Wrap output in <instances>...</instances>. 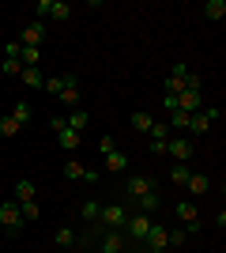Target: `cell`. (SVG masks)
<instances>
[{
    "instance_id": "obj_39",
    "label": "cell",
    "mask_w": 226,
    "mask_h": 253,
    "mask_svg": "<svg viewBox=\"0 0 226 253\" xmlns=\"http://www.w3.org/2000/svg\"><path fill=\"white\" fill-rule=\"evenodd\" d=\"M125 253H136V250H132V246H129V250H125Z\"/></svg>"
},
{
    "instance_id": "obj_18",
    "label": "cell",
    "mask_w": 226,
    "mask_h": 253,
    "mask_svg": "<svg viewBox=\"0 0 226 253\" xmlns=\"http://www.w3.org/2000/svg\"><path fill=\"white\" fill-rule=\"evenodd\" d=\"M204 15H207V19H223V15H226V0H207Z\"/></svg>"
},
{
    "instance_id": "obj_29",
    "label": "cell",
    "mask_w": 226,
    "mask_h": 253,
    "mask_svg": "<svg viewBox=\"0 0 226 253\" xmlns=\"http://www.w3.org/2000/svg\"><path fill=\"white\" fill-rule=\"evenodd\" d=\"M72 15V8L68 4H61V0H53V8H49V19H68Z\"/></svg>"
},
{
    "instance_id": "obj_25",
    "label": "cell",
    "mask_w": 226,
    "mask_h": 253,
    "mask_svg": "<svg viewBox=\"0 0 226 253\" xmlns=\"http://www.w3.org/2000/svg\"><path fill=\"white\" fill-rule=\"evenodd\" d=\"M19 121H15V117H8V114H4V117H0V132H4V136H19Z\"/></svg>"
},
{
    "instance_id": "obj_36",
    "label": "cell",
    "mask_w": 226,
    "mask_h": 253,
    "mask_svg": "<svg viewBox=\"0 0 226 253\" xmlns=\"http://www.w3.org/2000/svg\"><path fill=\"white\" fill-rule=\"evenodd\" d=\"M49 8H53V0H38V8H34V11H38V23L49 19Z\"/></svg>"
},
{
    "instance_id": "obj_5",
    "label": "cell",
    "mask_w": 226,
    "mask_h": 253,
    "mask_svg": "<svg viewBox=\"0 0 226 253\" xmlns=\"http://www.w3.org/2000/svg\"><path fill=\"white\" fill-rule=\"evenodd\" d=\"M151 132V155H166V144H170V125H162V121H155V125L147 128Z\"/></svg>"
},
{
    "instance_id": "obj_11",
    "label": "cell",
    "mask_w": 226,
    "mask_h": 253,
    "mask_svg": "<svg viewBox=\"0 0 226 253\" xmlns=\"http://www.w3.org/2000/svg\"><path fill=\"white\" fill-rule=\"evenodd\" d=\"M166 151H170V155L177 159V163L193 159V144H189V140H170V144H166Z\"/></svg>"
},
{
    "instance_id": "obj_14",
    "label": "cell",
    "mask_w": 226,
    "mask_h": 253,
    "mask_svg": "<svg viewBox=\"0 0 226 253\" xmlns=\"http://www.w3.org/2000/svg\"><path fill=\"white\" fill-rule=\"evenodd\" d=\"M8 117H15L19 125H31V117H34V106L31 102H11V114Z\"/></svg>"
},
{
    "instance_id": "obj_15",
    "label": "cell",
    "mask_w": 226,
    "mask_h": 253,
    "mask_svg": "<svg viewBox=\"0 0 226 253\" xmlns=\"http://www.w3.org/2000/svg\"><path fill=\"white\" fill-rule=\"evenodd\" d=\"M57 144H61V148H65V151H75V148H79V132H72V128H61V132H57Z\"/></svg>"
},
{
    "instance_id": "obj_6",
    "label": "cell",
    "mask_w": 226,
    "mask_h": 253,
    "mask_svg": "<svg viewBox=\"0 0 226 253\" xmlns=\"http://www.w3.org/2000/svg\"><path fill=\"white\" fill-rule=\"evenodd\" d=\"M125 193H129V201H140L143 193H155V181H151L147 174H132L129 185H125Z\"/></svg>"
},
{
    "instance_id": "obj_9",
    "label": "cell",
    "mask_w": 226,
    "mask_h": 253,
    "mask_svg": "<svg viewBox=\"0 0 226 253\" xmlns=\"http://www.w3.org/2000/svg\"><path fill=\"white\" fill-rule=\"evenodd\" d=\"M11 201H19V204H27V201H38V189H34V181H31V178L15 181V193H11Z\"/></svg>"
},
{
    "instance_id": "obj_10",
    "label": "cell",
    "mask_w": 226,
    "mask_h": 253,
    "mask_svg": "<svg viewBox=\"0 0 226 253\" xmlns=\"http://www.w3.org/2000/svg\"><path fill=\"white\" fill-rule=\"evenodd\" d=\"M143 246H147V250H166V227H162V223H151Z\"/></svg>"
},
{
    "instance_id": "obj_7",
    "label": "cell",
    "mask_w": 226,
    "mask_h": 253,
    "mask_svg": "<svg viewBox=\"0 0 226 253\" xmlns=\"http://www.w3.org/2000/svg\"><path fill=\"white\" fill-rule=\"evenodd\" d=\"M42 38H45V23H27V27H23V38H19V45H27V49H38V45H42Z\"/></svg>"
},
{
    "instance_id": "obj_19",
    "label": "cell",
    "mask_w": 226,
    "mask_h": 253,
    "mask_svg": "<svg viewBox=\"0 0 226 253\" xmlns=\"http://www.w3.org/2000/svg\"><path fill=\"white\" fill-rule=\"evenodd\" d=\"M19 80H23L27 87H42V84H45V76L38 72V68H23V72H19Z\"/></svg>"
},
{
    "instance_id": "obj_27",
    "label": "cell",
    "mask_w": 226,
    "mask_h": 253,
    "mask_svg": "<svg viewBox=\"0 0 226 253\" xmlns=\"http://www.w3.org/2000/svg\"><path fill=\"white\" fill-rule=\"evenodd\" d=\"M19 211H23V223H34V219H38V201L19 204Z\"/></svg>"
},
{
    "instance_id": "obj_28",
    "label": "cell",
    "mask_w": 226,
    "mask_h": 253,
    "mask_svg": "<svg viewBox=\"0 0 226 253\" xmlns=\"http://www.w3.org/2000/svg\"><path fill=\"white\" fill-rule=\"evenodd\" d=\"M181 91H185V80H177V76H166V95H173V98H177Z\"/></svg>"
},
{
    "instance_id": "obj_30",
    "label": "cell",
    "mask_w": 226,
    "mask_h": 253,
    "mask_svg": "<svg viewBox=\"0 0 226 253\" xmlns=\"http://www.w3.org/2000/svg\"><path fill=\"white\" fill-rule=\"evenodd\" d=\"M83 163H65V174H68V178H72V181H83Z\"/></svg>"
},
{
    "instance_id": "obj_2",
    "label": "cell",
    "mask_w": 226,
    "mask_h": 253,
    "mask_svg": "<svg viewBox=\"0 0 226 253\" xmlns=\"http://www.w3.org/2000/svg\"><path fill=\"white\" fill-rule=\"evenodd\" d=\"M151 215L147 211H132L129 215V223H125V238H129V246H143V238H147V231H151Z\"/></svg>"
},
{
    "instance_id": "obj_16",
    "label": "cell",
    "mask_w": 226,
    "mask_h": 253,
    "mask_svg": "<svg viewBox=\"0 0 226 253\" xmlns=\"http://www.w3.org/2000/svg\"><path fill=\"white\" fill-rule=\"evenodd\" d=\"M151 125H155V117H151L147 110H136V114H132V128H136V132H147Z\"/></svg>"
},
{
    "instance_id": "obj_3",
    "label": "cell",
    "mask_w": 226,
    "mask_h": 253,
    "mask_svg": "<svg viewBox=\"0 0 226 253\" xmlns=\"http://www.w3.org/2000/svg\"><path fill=\"white\" fill-rule=\"evenodd\" d=\"M0 227L8 234H19L23 231V211H19V201H4L0 204Z\"/></svg>"
},
{
    "instance_id": "obj_12",
    "label": "cell",
    "mask_w": 226,
    "mask_h": 253,
    "mask_svg": "<svg viewBox=\"0 0 226 253\" xmlns=\"http://www.w3.org/2000/svg\"><path fill=\"white\" fill-rule=\"evenodd\" d=\"M177 219H181L185 227H189V231H196V227H200V223H196L200 215H196V208H193L189 201H181V204H177Z\"/></svg>"
},
{
    "instance_id": "obj_26",
    "label": "cell",
    "mask_w": 226,
    "mask_h": 253,
    "mask_svg": "<svg viewBox=\"0 0 226 253\" xmlns=\"http://www.w3.org/2000/svg\"><path fill=\"white\" fill-rule=\"evenodd\" d=\"M189 174H193V170L185 167V163H177V167L170 170V181H173V185H185V181H189Z\"/></svg>"
},
{
    "instance_id": "obj_38",
    "label": "cell",
    "mask_w": 226,
    "mask_h": 253,
    "mask_svg": "<svg viewBox=\"0 0 226 253\" xmlns=\"http://www.w3.org/2000/svg\"><path fill=\"white\" fill-rule=\"evenodd\" d=\"M147 253H166V250H147Z\"/></svg>"
},
{
    "instance_id": "obj_24",
    "label": "cell",
    "mask_w": 226,
    "mask_h": 253,
    "mask_svg": "<svg viewBox=\"0 0 226 253\" xmlns=\"http://www.w3.org/2000/svg\"><path fill=\"white\" fill-rule=\"evenodd\" d=\"M136 204H140V211H147V215H151V211H159V193H143Z\"/></svg>"
},
{
    "instance_id": "obj_4",
    "label": "cell",
    "mask_w": 226,
    "mask_h": 253,
    "mask_svg": "<svg viewBox=\"0 0 226 253\" xmlns=\"http://www.w3.org/2000/svg\"><path fill=\"white\" fill-rule=\"evenodd\" d=\"M125 250H129V238H125V231H102L98 253H125Z\"/></svg>"
},
{
    "instance_id": "obj_33",
    "label": "cell",
    "mask_w": 226,
    "mask_h": 253,
    "mask_svg": "<svg viewBox=\"0 0 226 253\" xmlns=\"http://www.w3.org/2000/svg\"><path fill=\"white\" fill-rule=\"evenodd\" d=\"M170 128H189V114H185V110H173V117H170Z\"/></svg>"
},
{
    "instance_id": "obj_35",
    "label": "cell",
    "mask_w": 226,
    "mask_h": 253,
    "mask_svg": "<svg viewBox=\"0 0 226 253\" xmlns=\"http://www.w3.org/2000/svg\"><path fill=\"white\" fill-rule=\"evenodd\" d=\"M75 242V234L68 231V227H61V231H57V246H72Z\"/></svg>"
},
{
    "instance_id": "obj_23",
    "label": "cell",
    "mask_w": 226,
    "mask_h": 253,
    "mask_svg": "<svg viewBox=\"0 0 226 253\" xmlns=\"http://www.w3.org/2000/svg\"><path fill=\"white\" fill-rule=\"evenodd\" d=\"M106 167H109V170H117V174H121V170L129 167V155H121V151H109V155H106Z\"/></svg>"
},
{
    "instance_id": "obj_31",
    "label": "cell",
    "mask_w": 226,
    "mask_h": 253,
    "mask_svg": "<svg viewBox=\"0 0 226 253\" xmlns=\"http://www.w3.org/2000/svg\"><path fill=\"white\" fill-rule=\"evenodd\" d=\"M45 91H49V95H61V91H65V76H53V80H45Z\"/></svg>"
},
{
    "instance_id": "obj_20",
    "label": "cell",
    "mask_w": 226,
    "mask_h": 253,
    "mask_svg": "<svg viewBox=\"0 0 226 253\" xmlns=\"http://www.w3.org/2000/svg\"><path fill=\"white\" fill-rule=\"evenodd\" d=\"M68 128H72V132H79V128H87V110H72V114H68V121H65Z\"/></svg>"
},
{
    "instance_id": "obj_34",
    "label": "cell",
    "mask_w": 226,
    "mask_h": 253,
    "mask_svg": "<svg viewBox=\"0 0 226 253\" xmlns=\"http://www.w3.org/2000/svg\"><path fill=\"white\" fill-rule=\"evenodd\" d=\"M98 151H102V155L117 151V140H113V136H102V140H98Z\"/></svg>"
},
{
    "instance_id": "obj_22",
    "label": "cell",
    "mask_w": 226,
    "mask_h": 253,
    "mask_svg": "<svg viewBox=\"0 0 226 253\" xmlns=\"http://www.w3.org/2000/svg\"><path fill=\"white\" fill-rule=\"evenodd\" d=\"M189 128H193V132H207V128H211V121L196 110V114H189Z\"/></svg>"
},
{
    "instance_id": "obj_17",
    "label": "cell",
    "mask_w": 226,
    "mask_h": 253,
    "mask_svg": "<svg viewBox=\"0 0 226 253\" xmlns=\"http://www.w3.org/2000/svg\"><path fill=\"white\" fill-rule=\"evenodd\" d=\"M98 211H102L98 201H83V204H79V215H83L87 223H98Z\"/></svg>"
},
{
    "instance_id": "obj_37",
    "label": "cell",
    "mask_w": 226,
    "mask_h": 253,
    "mask_svg": "<svg viewBox=\"0 0 226 253\" xmlns=\"http://www.w3.org/2000/svg\"><path fill=\"white\" fill-rule=\"evenodd\" d=\"M19 53H23V45H19V42H8V49H4V57H19Z\"/></svg>"
},
{
    "instance_id": "obj_8",
    "label": "cell",
    "mask_w": 226,
    "mask_h": 253,
    "mask_svg": "<svg viewBox=\"0 0 226 253\" xmlns=\"http://www.w3.org/2000/svg\"><path fill=\"white\" fill-rule=\"evenodd\" d=\"M177 110H185V114L204 110V95H200V91H181V95H177Z\"/></svg>"
},
{
    "instance_id": "obj_1",
    "label": "cell",
    "mask_w": 226,
    "mask_h": 253,
    "mask_svg": "<svg viewBox=\"0 0 226 253\" xmlns=\"http://www.w3.org/2000/svg\"><path fill=\"white\" fill-rule=\"evenodd\" d=\"M129 223V208L125 204H102L98 211V231H125Z\"/></svg>"
},
{
    "instance_id": "obj_13",
    "label": "cell",
    "mask_w": 226,
    "mask_h": 253,
    "mask_svg": "<svg viewBox=\"0 0 226 253\" xmlns=\"http://www.w3.org/2000/svg\"><path fill=\"white\" fill-rule=\"evenodd\" d=\"M185 189L200 197V193H207V189H211V178H207V174H189V181H185Z\"/></svg>"
},
{
    "instance_id": "obj_32",
    "label": "cell",
    "mask_w": 226,
    "mask_h": 253,
    "mask_svg": "<svg viewBox=\"0 0 226 253\" xmlns=\"http://www.w3.org/2000/svg\"><path fill=\"white\" fill-rule=\"evenodd\" d=\"M4 72H8V76H19L23 72V61H19V57H4Z\"/></svg>"
},
{
    "instance_id": "obj_21",
    "label": "cell",
    "mask_w": 226,
    "mask_h": 253,
    "mask_svg": "<svg viewBox=\"0 0 226 253\" xmlns=\"http://www.w3.org/2000/svg\"><path fill=\"white\" fill-rule=\"evenodd\" d=\"M57 98H61V102H68V110H79V87H65Z\"/></svg>"
}]
</instances>
